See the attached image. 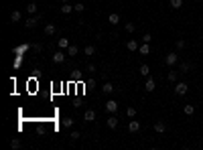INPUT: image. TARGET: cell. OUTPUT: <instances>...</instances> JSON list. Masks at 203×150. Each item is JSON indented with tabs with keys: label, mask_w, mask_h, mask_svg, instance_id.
Instances as JSON below:
<instances>
[{
	"label": "cell",
	"mask_w": 203,
	"mask_h": 150,
	"mask_svg": "<svg viewBox=\"0 0 203 150\" xmlns=\"http://www.w3.org/2000/svg\"><path fill=\"white\" fill-rule=\"evenodd\" d=\"M187 91H189V85L185 81H177V83H175V93H177V95H185Z\"/></svg>",
	"instance_id": "6da1fadb"
},
{
	"label": "cell",
	"mask_w": 203,
	"mask_h": 150,
	"mask_svg": "<svg viewBox=\"0 0 203 150\" xmlns=\"http://www.w3.org/2000/svg\"><path fill=\"white\" fill-rule=\"evenodd\" d=\"M177 61H179V55H177V53H169L167 57H164V63L169 65V67H175Z\"/></svg>",
	"instance_id": "7a4b0ae2"
},
{
	"label": "cell",
	"mask_w": 203,
	"mask_h": 150,
	"mask_svg": "<svg viewBox=\"0 0 203 150\" xmlns=\"http://www.w3.org/2000/svg\"><path fill=\"white\" fill-rule=\"evenodd\" d=\"M104 107H106L108 114H116V110H118V102H114V99H108Z\"/></svg>",
	"instance_id": "3957f363"
},
{
	"label": "cell",
	"mask_w": 203,
	"mask_h": 150,
	"mask_svg": "<svg viewBox=\"0 0 203 150\" xmlns=\"http://www.w3.org/2000/svg\"><path fill=\"white\" fill-rule=\"evenodd\" d=\"M39 20H41V16H39V14H35V16H31V18L24 22V26H27V29H35V26L39 24Z\"/></svg>",
	"instance_id": "277c9868"
},
{
	"label": "cell",
	"mask_w": 203,
	"mask_h": 150,
	"mask_svg": "<svg viewBox=\"0 0 203 150\" xmlns=\"http://www.w3.org/2000/svg\"><path fill=\"white\" fill-rule=\"evenodd\" d=\"M53 63H63V61H65V53H63V49H59L57 53H53Z\"/></svg>",
	"instance_id": "5b68a950"
},
{
	"label": "cell",
	"mask_w": 203,
	"mask_h": 150,
	"mask_svg": "<svg viewBox=\"0 0 203 150\" xmlns=\"http://www.w3.org/2000/svg\"><path fill=\"white\" fill-rule=\"evenodd\" d=\"M106 124H108V128H110V130H116V128H118V118L114 116V114H110V118H108Z\"/></svg>",
	"instance_id": "8992f818"
},
{
	"label": "cell",
	"mask_w": 203,
	"mask_h": 150,
	"mask_svg": "<svg viewBox=\"0 0 203 150\" xmlns=\"http://www.w3.org/2000/svg\"><path fill=\"white\" fill-rule=\"evenodd\" d=\"M155 87H156V81H155V79H152V77H146V83H144V89H146V91H155Z\"/></svg>",
	"instance_id": "52a82bcc"
},
{
	"label": "cell",
	"mask_w": 203,
	"mask_h": 150,
	"mask_svg": "<svg viewBox=\"0 0 203 150\" xmlns=\"http://www.w3.org/2000/svg\"><path fill=\"white\" fill-rule=\"evenodd\" d=\"M140 130V122H136V120H132L130 124H128V132L130 134H136V132Z\"/></svg>",
	"instance_id": "ba28073f"
},
{
	"label": "cell",
	"mask_w": 203,
	"mask_h": 150,
	"mask_svg": "<svg viewBox=\"0 0 203 150\" xmlns=\"http://www.w3.org/2000/svg\"><path fill=\"white\" fill-rule=\"evenodd\" d=\"M164 130H167V124L159 120V122L155 124V132H156V134H164Z\"/></svg>",
	"instance_id": "9c48e42d"
},
{
	"label": "cell",
	"mask_w": 203,
	"mask_h": 150,
	"mask_svg": "<svg viewBox=\"0 0 203 150\" xmlns=\"http://www.w3.org/2000/svg\"><path fill=\"white\" fill-rule=\"evenodd\" d=\"M83 120H85V122H93V120H96V111H93V110H85Z\"/></svg>",
	"instance_id": "30bf717a"
},
{
	"label": "cell",
	"mask_w": 203,
	"mask_h": 150,
	"mask_svg": "<svg viewBox=\"0 0 203 150\" xmlns=\"http://www.w3.org/2000/svg\"><path fill=\"white\" fill-rule=\"evenodd\" d=\"M126 49H128L130 53H134V51H138V43H136L134 39H130L128 43H126Z\"/></svg>",
	"instance_id": "8fae6325"
},
{
	"label": "cell",
	"mask_w": 203,
	"mask_h": 150,
	"mask_svg": "<svg viewBox=\"0 0 203 150\" xmlns=\"http://www.w3.org/2000/svg\"><path fill=\"white\" fill-rule=\"evenodd\" d=\"M55 33H57L55 24H45V34H47V37H53Z\"/></svg>",
	"instance_id": "7c38bea8"
},
{
	"label": "cell",
	"mask_w": 203,
	"mask_h": 150,
	"mask_svg": "<svg viewBox=\"0 0 203 150\" xmlns=\"http://www.w3.org/2000/svg\"><path fill=\"white\" fill-rule=\"evenodd\" d=\"M167 79H169L171 83H177V79H179V73H177V71L173 69V71H169V73H167Z\"/></svg>",
	"instance_id": "4fadbf2b"
},
{
	"label": "cell",
	"mask_w": 203,
	"mask_h": 150,
	"mask_svg": "<svg viewBox=\"0 0 203 150\" xmlns=\"http://www.w3.org/2000/svg\"><path fill=\"white\" fill-rule=\"evenodd\" d=\"M108 22H110V24H118V22H120V14H118V12H112V14L108 16Z\"/></svg>",
	"instance_id": "5bb4252c"
},
{
	"label": "cell",
	"mask_w": 203,
	"mask_h": 150,
	"mask_svg": "<svg viewBox=\"0 0 203 150\" xmlns=\"http://www.w3.org/2000/svg\"><path fill=\"white\" fill-rule=\"evenodd\" d=\"M20 18H23V14H20V10H12V12H10V20H12V22H19Z\"/></svg>",
	"instance_id": "9a60e30c"
},
{
	"label": "cell",
	"mask_w": 203,
	"mask_h": 150,
	"mask_svg": "<svg viewBox=\"0 0 203 150\" xmlns=\"http://www.w3.org/2000/svg\"><path fill=\"white\" fill-rule=\"evenodd\" d=\"M61 12H63V14H69V12H73V4H69V2H63Z\"/></svg>",
	"instance_id": "2e32d148"
},
{
	"label": "cell",
	"mask_w": 203,
	"mask_h": 150,
	"mask_svg": "<svg viewBox=\"0 0 203 150\" xmlns=\"http://www.w3.org/2000/svg\"><path fill=\"white\" fill-rule=\"evenodd\" d=\"M102 91L106 93V95H110V93L114 91V85H112V83H104V85H102Z\"/></svg>",
	"instance_id": "e0dca14e"
},
{
	"label": "cell",
	"mask_w": 203,
	"mask_h": 150,
	"mask_svg": "<svg viewBox=\"0 0 203 150\" xmlns=\"http://www.w3.org/2000/svg\"><path fill=\"white\" fill-rule=\"evenodd\" d=\"M69 45H71V43H69V39H59L57 41V47L59 49H69Z\"/></svg>",
	"instance_id": "ac0fdd59"
},
{
	"label": "cell",
	"mask_w": 203,
	"mask_h": 150,
	"mask_svg": "<svg viewBox=\"0 0 203 150\" xmlns=\"http://www.w3.org/2000/svg\"><path fill=\"white\" fill-rule=\"evenodd\" d=\"M140 75H142V77H148V75H150V67H148V65H140Z\"/></svg>",
	"instance_id": "d6986e66"
},
{
	"label": "cell",
	"mask_w": 203,
	"mask_h": 150,
	"mask_svg": "<svg viewBox=\"0 0 203 150\" xmlns=\"http://www.w3.org/2000/svg\"><path fill=\"white\" fill-rule=\"evenodd\" d=\"M138 51H140V55H148V53H150V47H148V43H142L140 47H138Z\"/></svg>",
	"instance_id": "ffe728a7"
},
{
	"label": "cell",
	"mask_w": 203,
	"mask_h": 150,
	"mask_svg": "<svg viewBox=\"0 0 203 150\" xmlns=\"http://www.w3.org/2000/svg\"><path fill=\"white\" fill-rule=\"evenodd\" d=\"M183 111H185V114H187V116H193V114H195V107L191 106V103H187V106L183 107Z\"/></svg>",
	"instance_id": "44dd1931"
},
{
	"label": "cell",
	"mask_w": 203,
	"mask_h": 150,
	"mask_svg": "<svg viewBox=\"0 0 203 150\" xmlns=\"http://www.w3.org/2000/svg\"><path fill=\"white\" fill-rule=\"evenodd\" d=\"M83 53L85 55H96V47H93V45H87V47L83 49Z\"/></svg>",
	"instance_id": "7402d4cb"
},
{
	"label": "cell",
	"mask_w": 203,
	"mask_h": 150,
	"mask_svg": "<svg viewBox=\"0 0 203 150\" xmlns=\"http://www.w3.org/2000/svg\"><path fill=\"white\" fill-rule=\"evenodd\" d=\"M191 67H193V65L189 63V61H183V63H181V71H183V73H187Z\"/></svg>",
	"instance_id": "603a6c76"
},
{
	"label": "cell",
	"mask_w": 203,
	"mask_h": 150,
	"mask_svg": "<svg viewBox=\"0 0 203 150\" xmlns=\"http://www.w3.org/2000/svg\"><path fill=\"white\" fill-rule=\"evenodd\" d=\"M171 6H173L175 10H179L181 6H183V0H171Z\"/></svg>",
	"instance_id": "cb8c5ba5"
},
{
	"label": "cell",
	"mask_w": 203,
	"mask_h": 150,
	"mask_svg": "<svg viewBox=\"0 0 203 150\" xmlns=\"http://www.w3.org/2000/svg\"><path fill=\"white\" fill-rule=\"evenodd\" d=\"M126 116H128V118H134L136 116V107H126Z\"/></svg>",
	"instance_id": "d4e9b609"
},
{
	"label": "cell",
	"mask_w": 203,
	"mask_h": 150,
	"mask_svg": "<svg viewBox=\"0 0 203 150\" xmlns=\"http://www.w3.org/2000/svg\"><path fill=\"white\" fill-rule=\"evenodd\" d=\"M27 10H29V14H37V4H35V2H31V4L27 6Z\"/></svg>",
	"instance_id": "484cf974"
},
{
	"label": "cell",
	"mask_w": 203,
	"mask_h": 150,
	"mask_svg": "<svg viewBox=\"0 0 203 150\" xmlns=\"http://www.w3.org/2000/svg\"><path fill=\"white\" fill-rule=\"evenodd\" d=\"M10 146H12V148H20L23 144H20V140H19V138H12V140H10Z\"/></svg>",
	"instance_id": "4316f807"
},
{
	"label": "cell",
	"mask_w": 203,
	"mask_h": 150,
	"mask_svg": "<svg viewBox=\"0 0 203 150\" xmlns=\"http://www.w3.org/2000/svg\"><path fill=\"white\" fill-rule=\"evenodd\" d=\"M67 55H77V47H75V45H69V49H67Z\"/></svg>",
	"instance_id": "83f0119b"
},
{
	"label": "cell",
	"mask_w": 203,
	"mask_h": 150,
	"mask_svg": "<svg viewBox=\"0 0 203 150\" xmlns=\"http://www.w3.org/2000/svg\"><path fill=\"white\" fill-rule=\"evenodd\" d=\"M63 126H65V128H71L73 126V120H71V118H65V120H63Z\"/></svg>",
	"instance_id": "f1b7e54d"
},
{
	"label": "cell",
	"mask_w": 203,
	"mask_h": 150,
	"mask_svg": "<svg viewBox=\"0 0 203 150\" xmlns=\"http://www.w3.org/2000/svg\"><path fill=\"white\" fill-rule=\"evenodd\" d=\"M83 8H85V6L79 4V2H77V4H73V10H75V12H83Z\"/></svg>",
	"instance_id": "f546056e"
},
{
	"label": "cell",
	"mask_w": 203,
	"mask_h": 150,
	"mask_svg": "<svg viewBox=\"0 0 203 150\" xmlns=\"http://www.w3.org/2000/svg\"><path fill=\"white\" fill-rule=\"evenodd\" d=\"M134 29H136V26L132 22H126V33H134Z\"/></svg>",
	"instance_id": "4dcf8cb0"
},
{
	"label": "cell",
	"mask_w": 203,
	"mask_h": 150,
	"mask_svg": "<svg viewBox=\"0 0 203 150\" xmlns=\"http://www.w3.org/2000/svg\"><path fill=\"white\" fill-rule=\"evenodd\" d=\"M150 41H152V34H150V33H146L144 37H142V43H150Z\"/></svg>",
	"instance_id": "1f68e13d"
},
{
	"label": "cell",
	"mask_w": 203,
	"mask_h": 150,
	"mask_svg": "<svg viewBox=\"0 0 203 150\" xmlns=\"http://www.w3.org/2000/svg\"><path fill=\"white\" fill-rule=\"evenodd\" d=\"M79 136H81L79 132H71V134H69V138H71V140H79Z\"/></svg>",
	"instance_id": "d6a6232c"
},
{
	"label": "cell",
	"mask_w": 203,
	"mask_h": 150,
	"mask_svg": "<svg viewBox=\"0 0 203 150\" xmlns=\"http://www.w3.org/2000/svg\"><path fill=\"white\" fill-rule=\"evenodd\" d=\"M177 49H185V41H183V39L177 41Z\"/></svg>",
	"instance_id": "836d02e7"
},
{
	"label": "cell",
	"mask_w": 203,
	"mask_h": 150,
	"mask_svg": "<svg viewBox=\"0 0 203 150\" xmlns=\"http://www.w3.org/2000/svg\"><path fill=\"white\" fill-rule=\"evenodd\" d=\"M61 2H69V0H61Z\"/></svg>",
	"instance_id": "e575fe53"
}]
</instances>
